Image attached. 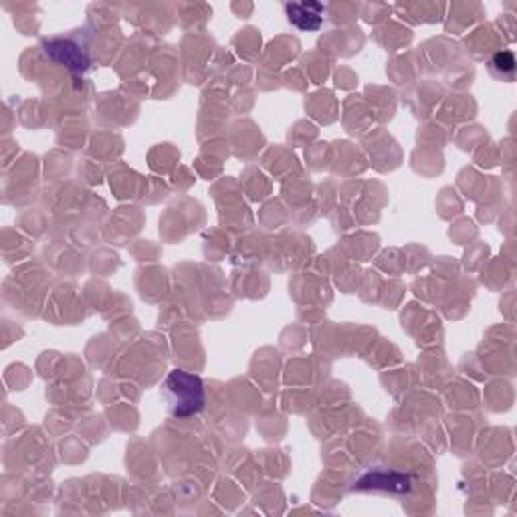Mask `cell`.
Returning a JSON list of instances; mask_svg holds the SVG:
<instances>
[{
	"mask_svg": "<svg viewBox=\"0 0 517 517\" xmlns=\"http://www.w3.org/2000/svg\"><path fill=\"white\" fill-rule=\"evenodd\" d=\"M43 53L55 63L67 67L69 72L83 75L90 69L91 61L87 57V53L77 45V43L69 39H51L43 43Z\"/></svg>",
	"mask_w": 517,
	"mask_h": 517,
	"instance_id": "obj_2",
	"label": "cell"
},
{
	"mask_svg": "<svg viewBox=\"0 0 517 517\" xmlns=\"http://www.w3.org/2000/svg\"><path fill=\"white\" fill-rule=\"evenodd\" d=\"M162 397L172 416L190 418L206 405L203 378L187 370H172L162 384Z\"/></svg>",
	"mask_w": 517,
	"mask_h": 517,
	"instance_id": "obj_1",
	"label": "cell"
},
{
	"mask_svg": "<svg viewBox=\"0 0 517 517\" xmlns=\"http://www.w3.org/2000/svg\"><path fill=\"white\" fill-rule=\"evenodd\" d=\"M489 69H492V73L499 79H503V81H513L515 77V57L512 51H499L489 61Z\"/></svg>",
	"mask_w": 517,
	"mask_h": 517,
	"instance_id": "obj_5",
	"label": "cell"
},
{
	"mask_svg": "<svg viewBox=\"0 0 517 517\" xmlns=\"http://www.w3.org/2000/svg\"><path fill=\"white\" fill-rule=\"evenodd\" d=\"M410 487H413L410 477L397 471H370L354 483V489H360V492H388L405 495L410 492Z\"/></svg>",
	"mask_w": 517,
	"mask_h": 517,
	"instance_id": "obj_3",
	"label": "cell"
},
{
	"mask_svg": "<svg viewBox=\"0 0 517 517\" xmlns=\"http://www.w3.org/2000/svg\"><path fill=\"white\" fill-rule=\"evenodd\" d=\"M285 13L289 23H292L295 29L315 33L321 29L326 8H323L321 3H287Z\"/></svg>",
	"mask_w": 517,
	"mask_h": 517,
	"instance_id": "obj_4",
	"label": "cell"
}]
</instances>
